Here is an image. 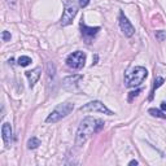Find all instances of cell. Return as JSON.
<instances>
[{
    "label": "cell",
    "instance_id": "6da1fadb",
    "mask_svg": "<svg viewBox=\"0 0 166 166\" xmlns=\"http://www.w3.org/2000/svg\"><path fill=\"white\" fill-rule=\"evenodd\" d=\"M103 126H104L103 121L92 118V117H86L82 121V123L78 127V131H77V136H75L77 145L85 144L88 138H90L91 135H93L95 132H97Z\"/></svg>",
    "mask_w": 166,
    "mask_h": 166
},
{
    "label": "cell",
    "instance_id": "7a4b0ae2",
    "mask_svg": "<svg viewBox=\"0 0 166 166\" xmlns=\"http://www.w3.org/2000/svg\"><path fill=\"white\" fill-rule=\"evenodd\" d=\"M147 75H148V73H147L145 68H143V66H136V68L130 70L129 73H126L125 83L127 87H136V86H139L140 83H143V81L147 78Z\"/></svg>",
    "mask_w": 166,
    "mask_h": 166
},
{
    "label": "cell",
    "instance_id": "3957f363",
    "mask_svg": "<svg viewBox=\"0 0 166 166\" xmlns=\"http://www.w3.org/2000/svg\"><path fill=\"white\" fill-rule=\"evenodd\" d=\"M74 109V104L73 103H64L60 104L58 107H56V109L53 110L47 117V123H56L60 119L65 118L68 114H70V112Z\"/></svg>",
    "mask_w": 166,
    "mask_h": 166
},
{
    "label": "cell",
    "instance_id": "277c9868",
    "mask_svg": "<svg viewBox=\"0 0 166 166\" xmlns=\"http://www.w3.org/2000/svg\"><path fill=\"white\" fill-rule=\"evenodd\" d=\"M77 12H78V4H77L75 0H66L64 7V13L61 17V25L62 26L70 25L77 16Z\"/></svg>",
    "mask_w": 166,
    "mask_h": 166
},
{
    "label": "cell",
    "instance_id": "5b68a950",
    "mask_svg": "<svg viewBox=\"0 0 166 166\" xmlns=\"http://www.w3.org/2000/svg\"><path fill=\"white\" fill-rule=\"evenodd\" d=\"M86 61V53L85 52H81V51H77L70 53L68 58H66V65L71 69H82L83 65H85Z\"/></svg>",
    "mask_w": 166,
    "mask_h": 166
},
{
    "label": "cell",
    "instance_id": "8992f818",
    "mask_svg": "<svg viewBox=\"0 0 166 166\" xmlns=\"http://www.w3.org/2000/svg\"><path fill=\"white\" fill-rule=\"evenodd\" d=\"M79 110H81V112H99V113L108 114V115H112L113 114L112 110H109L101 101H90L88 104L81 107Z\"/></svg>",
    "mask_w": 166,
    "mask_h": 166
},
{
    "label": "cell",
    "instance_id": "52a82bcc",
    "mask_svg": "<svg viewBox=\"0 0 166 166\" xmlns=\"http://www.w3.org/2000/svg\"><path fill=\"white\" fill-rule=\"evenodd\" d=\"M119 26H121V30L123 31V34L126 36H132L135 32L134 26L130 24V21L125 17L123 13H121V17H119Z\"/></svg>",
    "mask_w": 166,
    "mask_h": 166
},
{
    "label": "cell",
    "instance_id": "ba28073f",
    "mask_svg": "<svg viewBox=\"0 0 166 166\" xmlns=\"http://www.w3.org/2000/svg\"><path fill=\"white\" fill-rule=\"evenodd\" d=\"M83 78L82 75L79 74H75V75H70V77H66L62 82V86L66 88V90H75L77 85H78V82Z\"/></svg>",
    "mask_w": 166,
    "mask_h": 166
},
{
    "label": "cell",
    "instance_id": "9c48e42d",
    "mask_svg": "<svg viewBox=\"0 0 166 166\" xmlns=\"http://www.w3.org/2000/svg\"><path fill=\"white\" fill-rule=\"evenodd\" d=\"M40 73H42V69L40 68H35L34 70L26 71V77H27V79H29L30 87H34V85L38 82V79L40 78Z\"/></svg>",
    "mask_w": 166,
    "mask_h": 166
},
{
    "label": "cell",
    "instance_id": "30bf717a",
    "mask_svg": "<svg viewBox=\"0 0 166 166\" xmlns=\"http://www.w3.org/2000/svg\"><path fill=\"white\" fill-rule=\"evenodd\" d=\"M2 134H3V140L5 143V145L9 147L10 140H12V127H10V123L5 122L2 127Z\"/></svg>",
    "mask_w": 166,
    "mask_h": 166
},
{
    "label": "cell",
    "instance_id": "8fae6325",
    "mask_svg": "<svg viewBox=\"0 0 166 166\" xmlns=\"http://www.w3.org/2000/svg\"><path fill=\"white\" fill-rule=\"evenodd\" d=\"M81 29H82V34L85 36H93L97 34V31L100 30V27H87L85 24H81Z\"/></svg>",
    "mask_w": 166,
    "mask_h": 166
},
{
    "label": "cell",
    "instance_id": "7c38bea8",
    "mask_svg": "<svg viewBox=\"0 0 166 166\" xmlns=\"http://www.w3.org/2000/svg\"><path fill=\"white\" fill-rule=\"evenodd\" d=\"M164 82H165V79L162 78V77H157V78L154 79V82H153V88H152V92H151V96H149V99H151V100L153 99L154 90H157L160 86H162V85H164Z\"/></svg>",
    "mask_w": 166,
    "mask_h": 166
},
{
    "label": "cell",
    "instance_id": "4fadbf2b",
    "mask_svg": "<svg viewBox=\"0 0 166 166\" xmlns=\"http://www.w3.org/2000/svg\"><path fill=\"white\" fill-rule=\"evenodd\" d=\"M40 145V140L36 139V138H31V139H29V141H27V148L29 149H35Z\"/></svg>",
    "mask_w": 166,
    "mask_h": 166
},
{
    "label": "cell",
    "instance_id": "5bb4252c",
    "mask_svg": "<svg viewBox=\"0 0 166 166\" xmlns=\"http://www.w3.org/2000/svg\"><path fill=\"white\" fill-rule=\"evenodd\" d=\"M149 112V114H152L153 117H158V118H166V115L161 112V110H158V109H154V108H152V109H149L148 110Z\"/></svg>",
    "mask_w": 166,
    "mask_h": 166
},
{
    "label": "cell",
    "instance_id": "9a60e30c",
    "mask_svg": "<svg viewBox=\"0 0 166 166\" xmlns=\"http://www.w3.org/2000/svg\"><path fill=\"white\" fill-rule=\"evenodd\" d=\"M31 64V58L30 57H27V56H21L18 58V65L20 66H27V65H30Z\"/></svg>",
    "mask_w": 166,
    "mask_h": 166
},
{
    "label": "cell",
    "instance_id": "2e32d148",
    "mask_svg": "<svg viewBox=\"0 0 166 166\" xmlns=\"http://www.w3.org/2000/svg\"><path fill=\"white\" fill-rule=\"evenodd\" d=\"M141 92V90H140V88H139V90H136V91H132V92H130V96H129V100L131 101L132 100V97H134V96H138V95H139V93Z\"/></svg>",
    "mask_w": 166,
    "mask_h": 166
},
{
    "label": "cell",
    "instance_id": "e0dca14e",
    "mask_svg": "<svg viewBox=\"0 0 166 166\" xmlns=\"http://www.w3.org/2000/svg\"><path fill=\"white\" fill-rule=\"evenodd\" d=\"M10 39V34L8 31H3V40L4 42H8Z\"/></svg>",
    "mask_w": 166,
    "mask_h": 166
},
{
    "label": "cell",
    "instance_id": "ac0fdd59",
    "mask_svg": "<svg viewBox=\"0 0 166 166\" xmlns=\"http://www.w3.org/2000/svg\"><path fill=\"white\" fill-rule=\"evenodd\" d=\"M78 2H79V7L85 8V7H87V5H88V3H90V0H78Z\"/></svg>",
    "mask_w": 166,
    "mask_h": 166
},
{
    "label": "cell",
    "instance_id": "d6986e66",
    "mask_svg": "<svg viewBox=\"0 0 166 166\" xmlns=\"http://www.w3.org/2000/svg\"><path fill=\"white\" fill-rule=\"evenodd\" d=\"M161 109L164 110V112H166V101H164V103H161Z\"/></svg>",
    "mask_w": 166,
    "mask_h": 166
},
{
    "label": "cell",
    "instance_id": "ffe728a7",
    "mask_svg": "<svg viewBox=\"0 0 166 166\" xmlns=\"http://www.w3.org/2000/svg\"><path fill=\"white\" fill-rule=\"evenodd\" d=\"M129 165H131V166H132V165H138V161H135V160H134V161H131Z\"/></svg>",
    "mask_w": 166,
    "mask_h": 166
},
{
    "label": "cell",
    "instance_id": "44dd1931",
    "mask_svg": "<svg viewBox=\"0 0 166 166\" xmlns=\"http://www.w3.org/2000/svg\"><path fill=\"white\" fill-rule=\"evenodd\" d=\"M8 2H9V3H14V2H16V0H8Z\"/></svg>",
    "mask_w": 166,
    "mask_h": 166
}]
</instances>
